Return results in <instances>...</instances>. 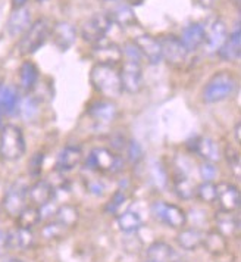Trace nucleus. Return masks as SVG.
<instances>
[{
  "label": "nucleus",
  "mask_w": 241,
  "mask_h": 262,
  "mask_svg": "<svg viewBox=\"0 0 241 262\" xmlns=\"http://www.w3.org/2000/svg\"><path fill=\"white\" fill-rule=\"evenodd\" d=\"M90 83L99 95L106 99H118L124 93L119 71L113 65L96 63L90 71Z\"/></svg>",
  "instance_id": "nucleus-1"
},
{
  "label": "nucleus",
  "mask_w": 241,
  "mask_h": 262,
  "mask_svg": "<svg viewBox=\"0 0 241 262\" xmlns=\"http://www.w3.org/2000/svg\"><path fill=\"white\" fill-rule=\"evenodd\" d=\"M237 87H238V81L232 72L218 71L207 80L202 96L206 103H218L235 95Z\"/></svg>",
  "instance_id": "nucleus-2"
},
{
  "label": "nucleus",
  "mask_w": 241,
  "mask_h": 262,
  "mask_svg": "<svg viewBox=\"0 0 241 262\" xmlns=\"http://www.w3.org/2000/svg\"><path fill=\"white\" fill-rule=\"evenodd\" d=\"M27 144L22 130L15 124H6L0 128V158L8 162L21 159Z\"/></svg>",
  "instance_id": "nucleus-3"
},
{
  "label": "nucleus",
  "mask_w": 241,
  "mask_h": 262,
  "mask_svg": "<svg viewBox=\"0 0 241 262\" xmlns=\"http://www.w3.org/2000/svg\"><path fill=\"white\" fill-rule=\"evenodd\" d=\"M52 25L53 24L47 18H38L34 23H31L28 30L19 38V43H18L19 55L28 56V55L36 53L37 50L47 41L50 31H52Z\"/></svg>",
  "instance_id": "nucleus-4"
},
{
  "label": "nucleus",
  "mask_w": 241,
  "mask_h": 262,
  "mask_svg": "<svg viewBox=\"0 0 241 262\" xmlns=\"http://www.w3.org/2000/svg\"><path fill=\"white\" fill-rule=\"evenodd\" d=\"M85 168L100 174H119L124 159L108 147H94L85 158Z\"/></svg>",
  "instance_id": "nucleus-5"
},
{
  "label": "nucleus",
  "mask_w": 241,
  "mask_h": 262,
  "mask_svg": "<svg viewBox=\"0 0 241 262\" xmlns=\"http://www.w3.org/2000/svg\"><path fill=\"white\" fill-rule=\"evenodd\" d=\"M152 214L157 221L163 223L171 228L181 230L187 224V214L178 205L168 203L165 201H156L152 205Z\"/></svg>",
  "instance_id": "nucleus-6"
},
{
  "label": "nucleus",
  "mask_w": 241,
  "mask_h": 262,
  "mask_svg": "<svg viewBox=\"0 0 241 262\" xmlns=\"http://www.w3.org/2000/svg\"><path fill=\"white\" fill-rule=\"evenodd\" d=\"M112 24L113 23L108 13H94L81 27V37L90 45H97L99 41L106 38V34L109 33Z\"/></svg>",
  "instance_id": "nucleus-7"
},
{
  "label": "nucleus",
  "mask_w": 241,
  "mask_h": 262,
  "mask_svg": "<svg viewBox=\"0 0 241 262\" xmlns=\"http://www.w3.org/2000/svg\"><path fill=\"white\" fill-rule=\"evenodd\" d=\"M27 189H28V186L25 184L22 180H16L15 183H12L8 187V190L5 191L2 208L9 216L16 218L18 214L28 205Z\"/></svg>",
  "instance_id": "nucleus-8"
},
{
  "label": "nucleus",
  "mask_w": 241,
  "mask_h": 262,
  "mask_svg": "<svg viewBox=\"0 0 241 262\" xmlns=\"http://www.w3.org/2000/svg\"><path fill=\"white\" fill-rule=\"evenodd\" d=\"M119 77L120 84H122V90L130 93V95H137L143 89V68H141V62L125 59L119 71Z\"/></svg>",
  "instance_id": "nucleus-9"
},
{
  "label": "nucleus",
  "mask_w": 241,
  "mask_h": 262,
  "mask_svg": "<svg viewBox=\"0 0 241 262\" xmlns=\"http://www.w3.org/2000/svg\"><path fill=\"white\" fill-rule=\"evenodd\" d=\"M159 45L162 50V59H165L171 65L180 67L187 60L188 50L182 45L180 37L171 36V34L163 36L162 38H159Z\"/></svg>",
  "instance_id": "nucleus-10"
},
{
  "label": "nucleus",
  "mask_w": 241,
  "mask_h": 262,
  "mask_svg": "<svg viewBox=\"0 0 241 262\" xmlns=\"http://www.w3.org/2000/svg\"><path fill=\"white\" fill-rule=\"evenodd\" d=\"M221 211H228V212H235L240 208L241 196L240 190L235 184L222 181L216 184V201Z\"/></svg>",
  "instance_id": "nucleus-11"
},
{
  "label": "nucleus",
  "mask_w": 241,
  "mask_h": 262,
  "mask_svg": "<svg viewBox=\"0 0 241 262\" xmlns=\"http://www.w3.org/2000/svg\"><path fill=\"white\" fill-rule=\"evenodd\" d=\"M228 37L227 25L222 19L215 18L209 21L207 27H205V46L209 53H216L219 48L224 45V41Z\"/></svg>",
  "instance_id": "nucleus-12"
},
{
  "label": "nucleus",
  "mask_w": 241,
  "mask_h": 262,
  "mask_svg": "<svg viewBox=\"0 0 241 262\" xmlns=\"http://www.w3.org/2000/svg\"><path fill=\"white\" fill-rule=\"evenodd\" d=\"M87 112L93 121L102 125H108L112 124L118 117V106L110 99H99L90 103Z\"/></svg>",
  "instance_id": "nucleus-13"
},
{
  "label": "nucleus",
  "mask_w": 241,
  "mask_h": 262,
  "mask_svg": "<svg viewBox=\"0 0 241 262\" xmlns=\"http://www.w3.org/2000/svg\"><path fill=\"white\" fill-rule=\"evenodd\" d=\"M55 187L52 186V183L47 180H37L31 186H28L27 189V199L28 203L40 208L46 203L52 202L55 199Z\"/></svg>",
  "instance_id": "nucleus-14"
},
{
  "label": "nucleus",
  "mask_w": 241,
  "mask_h": 262,
  "mask_svg": "<svg viewBox=\"0 0 241 262\" xmlns=\"http://www.w3.org/2000/svg\"><path fill=\"white\" fill-rule=\"evenodd\" d=\"M6 243H8V250L27 252L34 246L36 237L31 230L16 226L9 231H6Z\"/></svg>",
  "instance_id": "nucleus-15"
},
{
  "label": "nucleus",
  "mask_w": 241,
  "mask_h": 262,
  "mask_svg": "<svg viewBox=\"0 0 241 262\" xmlns=\"http://www.w3.org/2000/svg\"><path fill=\"white\" fill-rule=\"evenodd\" d=\"M134 45L140 50L143 59H146L150 65H157L162 62V50H160V45L159 40L155 38L153 36L149 34H140L135 36L133 40Z\"/></svg>",
  "instance_id": "nucleus-16"
},
{
  "label": "nucleus",
  "mask_w": 241,
  "mask_h": 262,
  "mask_svg": "<svg viewBox=\"0 0 241 262\" xmlns=\"http://www.w3.org/2000/svg\"><path fill=\"white\" fill-rule=\"evenodd\" d=\"M50 37H52L56 48L62 52H66L77 40V30L73 24L59 21V23L52 25Z\"/></svg>",
  "instance_id": "nucleus-17"
},
{
  "label": "nucleus",
  "mask_w": 241,
  "mask_h": 262,
  "mask_svg": "<svg viewBox=\"0 0 241 262\" xmlns=\"http://www.w3.org/2000/svg\"><path fill=\"white\" fill-rule=\"evenodd\" d=\"M83 161V149L78 144H66L56 158V169L60 172L73 171Z\"/></svg>",
  "instance_id": "nucleus-18"
},
{
  "label": "nucleus",
  "mask_w": 241,
  "mask_h": 262,
  "mask_svg": "<svg viewBox=\"0 0 241 262\" xmlns=\"http://www.w3.org/2000/svg\"><path fill=\"white\" fill-rule=\"evenodd\" d=\"M93 56L97 60V63H106V65H116L122 60V49L116 43H110L106 40L99 41L94 45Z\"/></svg>",
  "instance_id": "nucleus-19"
},
{
  "label": "nucleus",
  "mask_w": 241,
  "mask_h": 262,
  "mask_svg": "<svg viewBox=\"0 0 241 262\" xmlns=\"http://www.w3.org/2000/svg\"><path fill=\"white\" fill-rule=\"evenodd\" d=\"M193 150L200 158H203L206 162H212V164H216L222 158V150L216 143V140L207 136H199L194 139Z\"/></svg>",
  "instance_id": "nucleus-20"
},
{
  "label": "nucleus",
  "mask_w": 241,
  "mask_h": 262,
  "mask_svg": "<svg viewBox=\"0 0 241 262\" xmlns=\"http://www.w3.org/2000/svg\"><path fill=\"white\" fill-rule=\"evenodd\" d=\"M30 25H31V13H30V11L24 6L15 8V11L8 18L6 33H8V36L11 37H21L28 30Z\"/></svg>",
  "instance_id": "nucleus-21"
},
{
  "label": "nucleus",
  "mask_w": 241,
  "mask_h": 262,
  "mask_svg": "<svg viewBox=\"0 0 241 262\" xmlns=\"http://www.w3.org/2000/svg\"><path fill=\"white\" fill-rule=\"evenodd\" d=\"M180 40L182 41V45L185 46V49L188 50V53L197 52L205 45V25H202L200 23L187 25L182 30Z\"/></svg>",
  "instance_id": "nucleus-22"
},
{
  "label": "nucleus",
  "mask_w": 241,
  "mask_h": 262,
  "mask_svg": "<svg viewBox=\"0 0 241 262\" xmlns=\"http://www.w3.org/2000/svg\"><path fill=\"white\" fill-rule=\"evenodd\" d=\"M219 58L228 62H237L240 59L241 53V31L240 25L235 27V30L227 37V40L224 41V45L219 48L216 52Z\"/></svg>",
  "instance_id": "nucleus-23"
},
{
  "label": "nucleus",
  "mask_w": 241,
  "mask_h": 262,
  "mask_svg": "<svg viewBox=\"0 0 241 262\" xmlns=\"http://www.w3.org/2000/svg\"><path fill=\"white\" fill-rule=\"evenodd\" d=\"M215 224H216V231H219L225 237H234L238 230H240V218L235 212H228V211H218L215 215Z\"/></svg>",
  "instance_id": "nucleus-24"
},
{
  "label": "nucleus",
  "mask_w": 241,
  "mask_h": 262,
  "mask_svg": "<svg viewBox=\"0 0 241 262\" xmlns=\"http://www.w3.org/2000/svg\"><path fill=\"white\" fill-rule=\"evenodd\" d=\"M19 99L21 97L16 87L0 84V121L3 115H12L15 111H18Z\"/></svg>",
  "instance_id": "nucleus-25"
},
{
  "label": "nucleus",
  "mask_w": 241,
  "mask_h": 262,
  "mask_svg": "<svg viewBox=\"0 0 241 262\" xmlns=\"http://www.w3.org/2000/svg\"><path fill=\"white\" fill-rule=\"evenodd\" d=\"M146 256L150 262L177 261V253H175L174 248L171 245H168L166 242H162V240L153 242L146 250Z\"/></svg>",
  "instance_id": "nucleus-26"
},
{
  "label": "nucleus",
  "mask_w": 241,
  "mask_h": 262,
  "mask_svg": "<svg viewBox=\"0 0 241 262\" xmlns=\"http://www.w3.org/2000/svg\"><path fill=\"white\" fill-rule=\"evenodd\" d=\"M205 240V231L199 230V228H181V231L177 236V242L180 245L181 249L184 250H196L202 248Z\"/></svg>",
  "instance_id": "nucleus-27"
},
{
  "label": "nucleus",
  "mask_w": 241,
  "mask_h": 262,
  "mask_svg": "<svg viewBox=\"0 0 241 262\" xmlns=\"http://www.w3.org/2000/svg\"><path fill=\"white\" fill-rule=\"evenodd\" d=\"M53 220L63 227L66 230L73 228L78 224L80 221V209L73 205V203H65V205H60L59 208H56V212Z\"/></svg>",
  "instance_id": "nucleus-28"
},
{
  "label": "nucleus",
  "mask_w": 241,
  "mask_h": 262,
  "mask_svg": "<svg viewBox=\"0 0 241 262\" xmlns=\"http://www.w3.org/2000/svg\"><path fill=\"white\" fill-rule=\"evenodd\" d=\"M38 81V68L36 63H33L31 60H25L22 65L19 67V89L24 93H30L31 90H34Z\"/></svg>",
  "instance_id": "nucleus-29"
},
{
  "label": "nucleus",
  "mask_w": 241,
  "mask_h": 262,
  "mask_svg": "<svg viewBox=\"0 0 241 262\" xmlns=\"http://www.w3.org/2000/svg\"><path fill=\"white\" fill-rule=\"evenodd\" d=\"M209 253L215 255V256H221L228 250V238L222 236L216 230H210L205 233V240L202 245Z\"/></svg>",
  "instance_id": "nucleus-30"
},
{
  "label": "nucleus",
  "mask_w": 241,
  "mask_h": 262,
  "mask_svg": "<svg viewBox=\"0 0 241 262\" xmlns=\"http://www.w3.org/2000/svg\"><path fill=\"white\" fill-rule=\"evenodd\" d=\"M172 187L175 194L182 201H190L196 196V184L184 174H178L172 180Z\"/></svg>",
  "instance_id": "nucleus-31"
},
{
  "label": "nucleus",
  "mask_w": 241,
  "mask_h": 262,
  "mask_svg": "<svg viewBox=\"0 0 241 262\" xmlns=\"http://www.w3.org/2000/svg\"><path fill=\"white\" fill-rule=\"evenodd\" d=\"M116 223H118L120 231H124V233H135L140 227L143 226L141 216L134 211H125L118 215Z\"/></svg>",
  "instance_id": "nucleus-32"
},
{
  "label": "nucleus",
  "mask_w": 241,
  "mask_h": 262,
  "mask_svg": "<svg viewBox=\"0 0 241 262\" xmlns=\"http://www.w3.org/2000/svg\"><path fill=\"white\" fill-rule=\"evenodd\" d=\"M15 220H16V226L22 227V228H28V230L34 228L41 221L38 208L33 206V205H27Z\"/></svg>",
  "instance_id": "nucleus-33"
},
{
  "label": "nucleus",
  "mask_w": 241,
  "mask_h": 262,
  "mask_svg": "<svg viewBox=\"0 0 241 262\" xmlns=\"http://www.w3.org/2000/svg\"><path fill=\"white\" fill-rule=\"evenodd\" d=\"M112 23L118 24L119 27H131L137 23V18L134 15L131 6L128 5H120L112 11V15H109Z\"/></svg>",
  "instance_id": "nucleus-34"
},
{
  "label": "nucleus",
  "mask_w": 241,
  "mask_h": 262,
  "mask_svg": "<svg viewBox=\"0 0 241 262\" xmlns=\"http://www.w3.org/2000/svg\"><path fill=\"white\" fill-rule=\"evenodd\" d=\"M196 196L203 203H215L216 201V184L213 181H203L196 186Z\"/></svg>",
  "instance_id": "nucleus-35"
},
{
  "label": "nucleus",
  "mask_w": 241,
  "mask_h": 262,
  "mask_svg": "<svg viewBox=\"0 0 241 262\" xmlns=\"http://www.w3.org/2000/svg\"><path fill=\"white\" fill-rule=\"evenodd\" d=\"M38 103L34 97L28 96L24 99H19V105H18V112L22 115L25 121H31L38 115Z\"/></svg>",
  "instance_id": "nucleus-36"
},
{
  "label": "nucleus",
  "mask_w": 241,
  "mask_h": 262,
  "mask_svg": "<svg viewBox=\"0 0 241 262\" xmlns=\"http://www.w3.org/2000/svg\"><path fill=\"white\" fill-rule=\"evenodd\" d=\"M222 155L225 156L227 162H228L229 169L234 174L235 179H240L241 172V161H240V152L234 147V146H227L225 150L222 152Z\"/></svg>",
  "instance_id": "nucleus-37"
},
{
  "label": "nucleus",
  "mask_w": 241,
  "mask_h": 262,
  "mask_svg": "<svg viewBox=\"0 0 241 262\" xmlns=\"http://www.w3.org/2000/svg\"><path fill=\"white\" fill-rule=\"evenodd\" d=\"M66 231H68L66 228H63V227L53 220L52 223H47L46 226L41 228V236L44 238H47V240H55V238L63 237Z\"/></svg>",
  "instance_id": "nucleus-38"
},
{
  "label": "nucleus",
  "mask_w": 241,
  "mask_h": 262,
  "mask_svg": "<svg viewBox=\"0 0 241 262\" xmlns=\"http://www.w3.org/2000/svg\"><path fill=\"white\" fill-rule=\"evenodd\" d=\"M127 201V194L122 190H118L113 193V196L109 199V202L105 206V212L109 215L118 214L120 209V206L124 205V202Z\"/></svg>",
  "instance_id": "nucleus-39"
},
{
  "label": "nucleus",
  "mask_w": 241,
  "mask_h": 262,
  "mask_svg": "<svg viewBox=\"0 0 241 262\" xmlns=\"http://www.w3.org/2000/svg\"><path fill=\"white\" fill-rule=\"evenodd\" d=\"M127 154H128V159L135 164V162H140L141 158H143V147L141 144L135 140H130V143H127Z\"/></svg>",
  "instance_id": "nucleus-40"
},
{
  "label": "nucleus",
  "mask_w": 241,
  "mask_h": 262,
  "mask_svg": "<svg viewBox=\"0 0 241 262\" xmlns=\"http://www.w3.org/2000/svg\"><path fill=\"white\" fill-rule=\"evenodd\" d=\"M218 169L215 167V164L212 162H203L200 165V177L203 179V181H213V179L216 177Z\"/></svg>",
  "instance_id": "nucleus-41"
},
{
  "label": "nucleus",
  "mask_w": 241,
  "mask_h": 262,
  "mask_svg": "<svg viewBox=\"0 0 241 262\" xmlns=\"http://www.w3.org/2000/svg\"><path fill=\"white\" fill-rule=\"evenodd\" d=\"M43 161H44V154L41 152H37L33 155V158L30 159V174L37 177L41 171V167H43Z\"/></svg>",
  "instance_id": "nucleus-42"
},
{
  "label": "nucleus",
  "mask_w": 241,
  "mask_h": 262,
  "mask_svg": "<svg viewBox=\"0 0 241 262\" xmlns=\"http://www.w3.org/2000/svg\"><path fill=\"white\" fill-rule=\"evenodd\" d=\"M8 252V243H6V231L0 230V259Z\"/></svg>",
  "instance_id": "nucleus-43"
},
{
  "label": "nucleus",
  "mask_w": 241,
  "mask_h": 262,
  "mask_svg": "<svg viewBox=\"0 0 241 262\" xmlns=\"http://www.w3.org/2000/svg\"><path fill=\"white\" fill-rule=\"evenodd\" d=\"M240 133H241V124L240 122H237V124H235V127H234V137H235V143H240L241 142Z\"/></svg>",
  "instance_id": "nucleus-44"
},
{
  "label": "nucleus",
  "mask_w": 241,
  "mask_h": 262,
  "mask_svg": "<svg viewBox=\"0 0 241 262\" xmlns=\"http://www.w3.org/2000/svg\"><path fill=\"white\" fill-rule=\"evenodd\" d=\"M27 2H28V0H12V3L15 8H21V6H24Z\"/></svg>",
  "instance_id": "nucleus-45"
},
{
  "label": "nucleus",
  "mask_w": 241,
  "mask_h": 262,
  "mask_svg": "<svg viewBox=\"0 0 241 262\" xmlns=\"http://www.w3.org/2000/svg\"><path fill=\"white\" fill-rule=\"evenodd\" d=\"M128 6H135V5H140L143 0H125Z\"/></svg>",
  "instance_id": "nucleus-46"
},
{
  "label": "nucleus",
  "mask_w": 241,
  "mask_h": 262,
  "mask_svg": "<svg viewBox=\"0 0 241 262\" xmlns=\"http://www.w3.org/2000/svg\"><path fill=\"white\" fill-rule=\"evenodd\" d=\"M0 262H24L22 259H19V258H5V259H2Z\"/></svg>",
  "instance_id": "nucleus-47"
},
{
  "label": "nucleus",
  "mask_w": 241,
  "mask_h": 262,
  "mask_svg": "<svg viewBox=\"0 0 241 262\" xmlns=\"http://www.w3.org/2000/svg\"><path fill=\"white\" fill-rule=\"evenodd\" d=\"M197 2H199L202 6H206V8H207V6H210V5H212V2H213V0H197Z\"/></svg>",
  "instance_id": "nucleus-48"
},
{
  "label": "nucleus",
  "mask_w": 241,
  "mask_h": 262,
  "mask_svg": "<svg viewBox=\"0 0 241 262\" xmlns=\"http://www.w3.org/2000/svg\"><path fill=\"white\" fill-rule=\"evenodd\" d=\"M235 5H237V6H240V0H235Z\"/></svg>",
  "instance_id": "nucleus-49"
},
{
  "label": "nucleus",
  "mask_w": 241,
  "mask_h": 262,
  "mask_svg": "<svg viewBox=\"0 0 241 262\" xmlns=\"http://www.w3.org/2000/svg\"><path fill=\"white\" fill-rule=\"evenodd\" d=\"M38 3H44V2H47V0H37Z\"/></svg>",
  "instance_id": "nucleus-50"
},
{
  "label": "nucleus",
  "mask_w": 241,
  "mask_h": 262,
  "mask_svg": "<svg viewBox=\"0 0 241 262\" xmlns=\"http://www.w3.org/2000/svg\"><path fill=\"white\" fill-rule=\"evenodd\" d=\"M100 2H116V0H100Z\"/></svg>",
  "instance_id": "nucleus-51"
},
{
  "label": "nucleus",
  "mask_w": 241,
  "mask_h": 262,
  "mask_svg": "<svg viewBox=\"0 0 241 262\" xmlns=\"http://www.w3.org/2000/svg\"><path fill=\"white\" fill-rule=\"evenodd\" d=\"M175 262H180V261H175Z\"/></svg>",
  "instance_id": "nucleus-52"
},
{
  "label": "nucleus",
  "mask_w": 241,
  "mask_h": 262,
  "mask_svg": "<svg viewBox=\"0 0 241 262\" xmlns=\"http://www.w3.org/2000/svg\"><path fill=\"white\" fill-rule=\"evenodd\" d=\"M147 262H150V261H147Z\"/></svg>",
  "instance_id": "nucleus-53"
}]
</instances>
